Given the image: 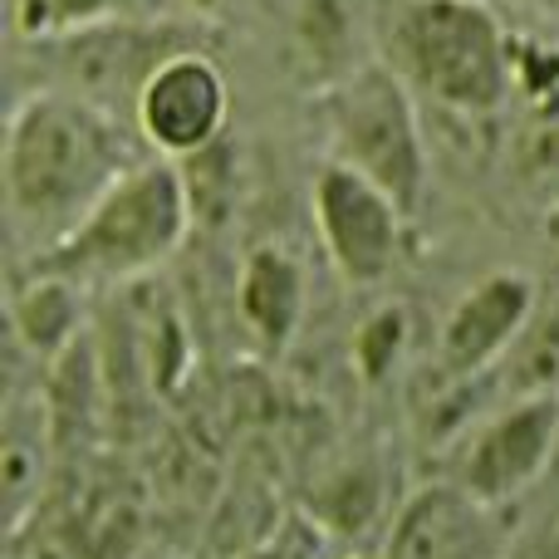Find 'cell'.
Returning <instances> with one entry per match:
<instances>
[{
	"mask_svg": "<svg viewBox=\"0 0 559 559\" xmlns=\"http://www.w3.org/2000/svg\"><path fill=\"white\" fill-rule=\"evenodd\" d=\"M128 118L98 108L64 88H39L15 104L0 147V187H5L10 231L29 246V255L64 241L104 192L138 167Z\"/></svg>",
	"mask_w": 559,
	"mask_h": 559,
	"instance_id": "1",
	"label": "cell"
},
{
	"mask_svg": "<svg viewBox=\"0 0 559 559\" xmlns=\"http://www.w3.org/2000/svg\"><path fill=\"white\" fill-rule=\"evenodd\" d=\"M192 231V192L173 157H143L128 167L104 202L49 251L29 255L25 275L69 280V285H128L153 275L167 255L182 251Z\"/></svg>",
	"mask_w": 559,
	"mask_h": 559,
	"instance_id": "2",
	"label": "cell"
},
{
	"mask_svg": "<svg viewBox=\"0 0 559 559\" xmlns=\"http://www.w3.org/2000/svg\"><path fill=\"white\" fill-rule=\"evenodd\" d=\"M393 69L452 114H496L511 94V35L486 0H403L388 35Z\"/></svg>",
	"mask_w": 559,
	"mask_h": 559,
	"instance_id": "3",
	"label": "cell"
},
{
	"mask_svg": "<svg viewBox=\"0 0 559 559\" xmlns=\"http://www.w3.org/2000/svg\"><path fill=\"white\" fill-rule=\"evenodd\" d=\"M319 123L329 133V157L378 182L407 216L427 197V138L417 118L413 84L393 64L348 69L319 98Z\"/></svg>",
	"mask_w": 559,
	"mask_h": 559,
	"instance_id": "4",
	"label": "cell"
},
{
	"mask_svg": "<svg viewBox=\"0 0 559 559\" xmlns=\"http://www.w3.org/2000/svg\"><path fill=\"white\" fill-rule=\"evenodd\" d=\"M309 206H314L319 241H324V255L338 280L368 289L397 271L407 212L378 182H368L338 157H324L314 187H309Z\"/></svg>",
	"mask_w": 559,
	"mask_h": 559,
	"instance_id": "5",
	"label": "cell"
},
{
	"mask_svg": "<svg viewBox=\"0 0 559 559\" xmlns=\"http://www.w3.org/2000/svg\"><path fill=\"white\" fill-rule=\"evenodd\" d=\"M559 456V397L525 393L491 413L456 456V486L491 506H511L540 481Z\"/></svg>",
	"mask_w": 559,
	"mask_h": 559,
	"instance_id": "6",
	"label": "cell"
},
{
	"mask_svg": "<svg viewBox=\"0 0 559 559\" xmlns=\"http://www.w3.org/2000/svg\"><path fill=\"white\" fill-rule=\"evenodd\" d=\"M226 123H231V84L202 45L163 59L133 104V128L143 143L173 163L206 153L226 133Z\"/></svg>",
	"mask_w": 559,
	"mask_h": 559,
	"instance_id": "7",
	"label": "cell"
},
{
	"mask_svg": "<svg viewBox=\"0 0 559 559\" xmlns=\"http://www.w3.org/2000/svg\"><path fill=\"white\" fill-rule=\"evenodd\" d=\"M506 506H491L456 481L413 491L388 525L383 559H501Z\"/></svg>",
	"mask_w": 559,
	"mask_h": 559,
	"instance_id": "8",
	"label": "cell"
},
{
	"mask_svg": "<svg viewBox=\"0 0 559 559\" xmlns=\"http://www.w3.org/2000/svg\"><path fill=\"white\" fill-rule=\"evenodd\" d=\"M531 314H535L531 275L496 271V275L476 280L452 305V314L442 319V334H437V364H442V373L466 383V378L486 373L491 364H501L515 338L525 334Z\"/></svg>",
	"mask_w": 559,
	"mask_h": 559,
	"instance_id": "9",
	"label": "cell"
},
{
	"mask_svg": "<svg viewBox=\"0 0 559 559\" xmlns=\"http://www.w3.org/2000/svg\"><path fill=\"white\" fill-rule=\"evenodd\" d=\"M49 447H55V413L39 388H15L5 397V427H0V491H5V525L10 535L25 525L39 506Z\"/></svg>",
	"mask_w": 559,
	"mask_h": 559,
	"instance_id": "10",
	"label": "cell"
},
{
	"mask_svg": "<svg viewBox=\"0 0 559 559\" xmlns=\"http://www.w3.org/2000/svg\"><path fill=\"white\" fill-rule=\"evenodd\" d=\"M236 305H241L246 329L265 354H285L295 344L299 324H305V271L289 251L280 246H255L241 261V280H236Z\"/></svg>",
	"mask_w": 559,
	"mask_h": 559,
	"instance_id": "11",
	"label": "cell"
},
{
	"mask_svg": "<svg viewBox=\"0 0 559 559\" xmlns=\"http://www.w3.org/2000/svg\"><path fill=\"white\" fill-rule=\"evenodd\" d=\"M309 515L324 525L329 535H364L368 525L383 515V476L373 462H338L334 472H324L309 491Z\"/></svg>",
	"mask_w": 559,
	"mask_h": 559,
	"instance_id": "12",
	"label": "cell"
},
{
	"mask_svg": "<svg viewBox=\"0 0 559 559\" xmlns=\"http://www.w3.org/2000/svg\"><path fill=\"white\" fill-rule=\"evenodd\" d=\"M157 10L163 0H10V35L45 45V39L108 25V20H147Z\"/></svg>",
	"mask_w": 559,
	"mask_h": 559,
	"instance_id": "13",
	"label": "cell"
},
{
	"mask_svg": "<svg viewBox=\"0 0 559 559\" xmlns=\"http://www.w3.org/2000/svg\"><path fill=\"white\" fill-rule=\"evenodd\" d=\"M69 280H49V275H25V285H15L10 314H15V334L25 338L35 354L55 358L74 348L79 334V305Z\"/></svg>",
	"mask_w": 559,
	"mask_h": 559,
	"instance_id": "14",
	"label": "cell"
},
{
	"mask_svg": "<svg viewBox=\"0 0 559 559\" xmlns=\"http://www.w3.org/2000/svg\"><path fill=\"white\" fill-rule=\"evenodd\" d=\"M324 535L329 531L314 521V515H289V521H280V531L265 535L261 545H246V550H236L226 559H319Z\"/></svg>",
	"mask_w": 559,
	"mask_h": 559,
	"instance_id": "15",
	"label": "cell"
},
{
	"mask_svg": "<svg viewBox=\"0 0 559 559\" xmlns=\"http://www.w3.org/2000/svg\"><path fill=\"white\" fill-rule=\"evenodd\" d=\"M403 309H378L373 319L364 324V334H358V364H364L368 378L388 373V364L397 358V348H403Z\"/></svg>",
	"mask_w": 559,
	"mask_h": 559,
	"instance_id": "16",
	"label": "cell"
},
{
	"mask_svg": "<svg viewBox=\"0 0 559 559\" xmlns=\"http://www.w3.org/2000/svg\"><path fill=\"white\" fill-rule=\"evenodd\" d=\"M550 241H555V251H559V206L550 212Z\"/></svg>",
	"mask_w": 559,
	"mask_h": 559,
	"instance_id": "17",
	"label": "cell"
},
{
	"mask_svg": "<svg viewBox=\"0 0 559 559\" xmlns=\"http://www.w3.org/2000/svg\"><path fill=\"white\" fill-rule=\"evenodd\" d=\"M531 5H559V0H531Z\"/></svg>",
	"mask_w": 559,
	"mask_h": 559,
	"instance_id": "18",
	"label": "cell"
}]
</instances>
